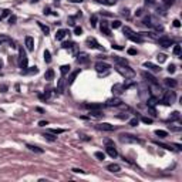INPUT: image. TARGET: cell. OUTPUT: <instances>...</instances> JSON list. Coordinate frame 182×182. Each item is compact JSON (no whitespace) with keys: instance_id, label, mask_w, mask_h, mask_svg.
Wrapping results in <instances>:
<instances>
[{"instance_id":"obj_1","label":"cell","mask_w":182,"mask_h":182,"mask_svg":"<svg viewBox=\"0 0 182 182\" xmlns=\"http://www.w3.org/2000/svg\"><path fill=\"white\" fill-rule=\"evenodd\" d=\"M19 57H20V61H19V63H20V68H22L23 71H26L27 65H29V58H27L26 53H24L23 47L19 48Z\"/></svg>"},{"instance_id":"obj_2","label":"cell","mask_w":182,"mask_h":182,"mask_svg":"<svg viewBox=\"0 0 182 182\" xmlns=\"http://www.w3.org/2000/svg\"><path fill=\"white\" fill-rule=\"evenodd\" d=\"M120 139H121V142H138V144L141 142V139L136 138L134 135H131V134H121Z\"/></svg>"},{"instance_id":"obj_3","label":"cell","mask_w":182,"mask_h":182,"mask_svg":"<svg viewBox=\"0 0 182 182\" xmlns=\"http://www.w3.org/2000/svg\"><path fill=\"white\" fill-rule=\"evenodd\" d=\"M172 38L171 37H168V36H162V37H159L158 38V44L161 46V47H171V46H172Z\"/></svg>"},{"instance_id":"obj_4","label":"cell","mask_w":182,"mask_h":182,"mask_svg":"<svg viewBox=\"0 0 182 182\" xmlns=\"http://www.w3.org/2000/svg\"><path fill=\"white\" fill-rule=\"evenodd\" d=\"M110 68H111L110 64H107V63H104V61H98V63L95 64V70H97L98 73H107Z\"/></svg>"},{"instance_id":"obj_5","label":"cell","mask_w":182,"mask_h":182,"mask_svg":"<svg viewBox=\"0 0 182 182\" xmlns=\"http://www.w3.org/2000/svg\"><path fill=\"white\" fill-rule=\"evenodd\" d=\"M87 44H88V47L98 48V50H103V51H104V47H101V46L98 44V41H97L94 37H88V38H87Z\"/></svg>"},{"instance_id":"obj_6","label":"cell","mask_w":182,"mask_h":182,"mask_svg":"<svg viewBox=\"0 0 182 182\" xmlns=\"http://www.w3.org/2000/svg\"><path fill=\"white\" fill-rule=\"evenodd\" d=\"M90 61V57L87 53H78L77 54V63L78 64H87Z\"/></svg>"},{"instance_id":"obj_7","label":"cell","mask_w":182,"mask_h":182,"mask_svg":"<svg viewBox=\"0 0 182 182\" xmlns=\"http://www.w3.org/2000/svg\"><path fill=\"white\" fill-rule=\"evenodd\" d=\"M97 128L101 129V131H108V132H111V131H114V125H111V124H108V122H101V124L97 125Z\"/></svg>"},{"instance_id":"obj_8","label":"cell","mask_w":182,"mask_h":182,"mask_svg":"<svg viewBox=\"0 0 182 182\" xmlns=\"http://www.w3.org/2000/svg\"><path fill=\"white\" fill-rule=\"evenodd\" d=\"M24 44H26V48L29 51H33L34 50V40H33V37L27 36L26 38H24Z\"/></svg>"},{"instance_id":"obj_9","label":"cell","mask_w":182,"mask_h":182,"mask_svg":"<svg viewBox=\"0 0 182 182\" xmlns=\"http://www.w3.org/2000/svg\"><path fill=\"white\" fill-rule=\"evenodd\" d=\"M122 104V101L120 98H117V97H114V98H111V100H108L107 103H105V105L107 107H120Z\"/></svg>"},{"instance_id":"obj_10","label":"cell","mask_w":182,"mask_h":182,"mask_svg":"<svg viewBox=\"0 0 182 182\" xmlns=\"http://www.w3.org/2000/svg\"><path fill=\"white\" fill-rule=\"evenodd\" d=\"M113 60H114V63H117L120 67H125V65H128V61L125 60L124 57H120V55H114Z\"/></svg>"},{"instance_id":"obj_11","label":"cell","mask_w":182,"mask_h":182,"mask_svg":"<svg viewBox=\"0 0 182 182\" xmlns=\"http://www.w3.org/2000/svg\"><path fill=\"white\" fill-rule=\"evenodd\" d=\"M174 100H175V94H174V93H168V94H165V97H164L162 103L166 104V105H169V104L174 103Z\"/></svg>"},{"instance_id":"obj_12","label":"cell","mask_w":182,"mask_h":182,"mask_svg":"<svg viewBox=\"0 0 182 182\" xmlns=\"http://www.w3.org/2000/svg\"><path fill=\"white\" fill-rule=\"evenodd\" d=\"M105 151H107V154L111 156V158H117L118 156V152H117V149L114 148V145H107Z\"/></svg>"},{"instance_id":"obj_13","label":"cell","mask_w":182,"mask_h":182,"mask_svg":"<svg viewBox=\"0 0 182 182\" xmlns=\"http://www.w3.org/2000/svg\"><path fill=\"white\" fill-rule=\"evenodd\" d=\"M142 77H144V78L146 80V81L152 83L154 85H156V84H158V81H156V78H155V77H154L152 74H149V73H146V71H144V73H142Z\"/></svg>"},{"instance_id":"obj_14","label":"cell","mask_w":182,"mask_h":182,"mask_svg":"<svg viewBox=\"0 0 182 182\" xmlns=\"http://www.w3.org/2000/svg\"><path fill=\"white\" fill-rule=\"evenodd\" d=\"M124 91H125V85H122V84H115L113 87V93L115 95H120L121 93H124Z\"/></svg>"},{"instance_id":"obj_15","label":"cell","mask_w":182,"mask_h":182,"mask_svg":"<svg viewBox=\"0 0 182 182\" xmlns=\"http://www.w3.org/2000/svg\"><path fill=\"white\" fill-rule=\"evenodd\" d=\"M100 30H101V33H104L105 36H111V29L108 27V23H107V22H103V23H101Z\"/></svg>"},{"instance_id":"obj_16","label":"cell","mask_w":182,"mask_h":182,"mask_svg":"<svg viewBox=\"0 0 182 182\" xmlns=\"http://www.w3.org/2000/svg\"><path fill=\"white\" fill-rule=\"evenodd\" d=\"M64 87H65V80L64 78H60L57 83V88H55V91H58L60 94L64 93Z\"/></svg>"},{"instance_id":"obj_17","label":"cell","mask_w":182,"mask_h":182,"mask_svg":"<svg viewBox=\"0 0 182 182\" xmlns=\"http://www.w3.org/2000/svg\"><path fill=\"white\" fill-rule=\"evenodd\" d=\"M68 34V30H65V29H61V30H58L57 33H55V38L57 40H63L65 36Z\"/></svg>"},{"instance_id":"obj_18","label":"cell","mask_w":182,"mask_h":182,"mask_svg":"<svg viewBox=\"0 0 182 182\" xmlns=\"http://www.w3.org/2000/svg\"><path fill=\"white\" fill-rule=\"evenodd\" d=\"M144 67L152 70V71H155V73H156V71H161L159 65H155V64H152V63H149V61H145V63H144Z\"/></svg>"},{"instance_id":"obj_19","label":"cell","mask_w":182,"mask_h":182,"mask_svg":"<svg viewBox=\"0 0 182 182\" xmlns=\"http://www.w3.org/2000/svg\"><path fill=\"white\" fill-rule=\"evenodd\" d=\"M107 169L110 171V172H120L121 166L118 165V164H110V165H107Z\"/></svg>"},{"instance_id":"obj_20","label":"cell","mask_w":182,"mask_h":182,"mask_svg":"<svg viewBox=\"0 0 182 182\" xmlns=\"http://www.w3.org/2000/svg\"><path fill=\"white\" fill-rule=\"evenodd\" d=\"M78 74H80V68H78V70H75V71H73L71 74H70V77H68V81H67V83H68V85H71V84L74 83L75 77L78 75Z\"/></svg>"},{"instance_id":"obj_21","label":"cell","mask_w":182,"mask_h":182,"mask_svg":"<svg viewBox=\"0 0 182 182\" xmlns=\"http://www.w3.org/2000/svg\"><path fill=\"white\" fill-rule=\"evenodd\" d=\"M26 146H27V148L30 149V151H33V152H37V154H43V152H44V149L38 148L37 145H31V144H27Z\"/></svg>"},{"instance_id":"obj_22","label":"cell","mask_w":182,"mask_h":182,"mask_svg":"<svg viewBox=\"0 0 182 182\" xmlns=\"http://www.w3.org/2000/svg\"><path fill=\"white\" fill-rule=\"evenodd\" d=\"M47 141H50V142H54V141H57V135H54V134H51V132H46V134L43 135Z\"/></svg>"},{"instance_id":"obj_23","label":"cell","mask_w":182,"mask_h":182,"mask_svg":"<svg viewBox=\"0 0 182 182\" xmlns=\"http://www.w3.org/2000/svg\"><path fill=\"white\" fill-rule=\"evenodd\" d=\"M44 78L47 80V81H51V80L54 78V71L51 68H48L47 71H46V74H44Z\"/></svg>"},{"instance_id":"obj_24","label":"cell","mask_w":182,"mask_h":182,"mask_svg":"<svg viewBox=\"0 0 182 182\" xmlns=\"http://www.w3.org/2000/svg\"><path fill=\"white\" fill-rule=\"evenodd\" d=\"M84 107L88 108V110H101V108H103V104H85Z\"/></svg>"},{"instance_id":"obj_25","label":"cell","mask_w":182,"mask_h":182,"mask_svg":"<svg viewBox=\"0 0 182 182\" xmlns=\"http://www.w3.org/2000/svg\"><path fill=\"white\" fill-rule=\"evenodd\" d=\"M165 84H166L168 87H171V88H175V87L178 85V83L175 81L174 78H165Z\"/></svg>"},{"instance_id":"obj_26","label":"cell","mask_w":182,"mask_h":182,"mask_svg":"<svg viewBox=\"0 0 182 182\" xmlns=\"http://www.w3.org/2000/svg\"><path fill=\"white\" fill-rule=\"evenodd\" d=\"M128 38H129V40H132L134 43H142V37L139 36V34H135V33H134L132 36H129Z\"/></svg>"},{"instance_id":"obj_27","label":"cell","mask_w":182,"mask_h":182,"mask_svg":"<svg viewBox=\"0 0 182 182\" xmlns=\"http://www.w3.org/2000/svg\"><path fill=\"white\" fill-rule=\"evenodd\" d=\"M37 24H38V27H40V29H41V31H43V33L46 34V36H47V34L50 33V29H48V27L46 26V24H43L41 22H37Z\"/></svg>"},{"instance_id":"obj_28","label":"cell","mask_w":182,"mask_h":182,"mask_svg":"<svg viewBox=\"0 0 182 182\" xmlns=\"http://www.w3.org/2000/svg\"><path fill=\"white\" fill-rule=\"evenodd\" d=\"M179 118H181V114L178 113V111H174V113L171 114V117H169V121L174 122V121H178Z\"/></svg>"},{"instance_id":"obj_29","label":"cell","mask_w":182,"mask_h":182,"mask_svg":"<svg viewBox=\"0 0 182 182\" xmlns=\"http://www.w3.org/2000/svg\"><path fill=\"white\" fill-rule=\"evenodd\" d=\"M90 115H93V117H95V118H100V117H103V111L101 110H91V113H90Z\"/></svg>"},{"instance_id":"obj_30","label":"cell","mask_w":182,"mask_h":182,"mask_svg":"<svg viewBox=\"0 0 182 182\" xmlns=\"http://www.w3.org/2000/svg\"><path fill=\"white\" fill-rule=\"evenodd\" d=\"M122 31H124V34L127 37H129V36H132V34H134V30H132L131 27H128V26H125L124 29H122Z\"/></svg>"},{"instance_id":"obj_31","label":"cell","mask_w":182,"mask_h":182,"mask_svg":"<svg viewBox=\"0 0 182 182\" xmlns=\"http://www.w3.org/2000/svg\"><path fill=\"white\" fill-rule=\"evenodd\" d=\"M155 135L159 136V138H165V136H168V132L164 131V129H156V131H155Z\"/></svg>"},{"instance_id":"obj_32","label":"cell","mask_w":182,"mask_h":182,"mask_svg":"<svg viewBox=\"0 0 182 182\" xmlns=\"http://www.w3.org/2000/svg\"><path fill=\"white\" fill-rule=\"evenodd\" d=\"M70 68H71V67H70V65H67V64L61 65V67H60V71H61V74H63V75L68 74V73H70Z\"/></svg>"},{"instance_id":"obj_33","label":"cell","mask_w":182,"mask_h":182,"mask_svg":"<svg viewBox=\"0 0 182 182\" xmlns=\"http://www.w3.org/2000/svg\"><path fill=\"white\" fill-rule=\"evenodd\" d=\"M158 98H156V97H151V98L148 100V107H154V105H156V104H158Z\"/></svg>"},{"instance_id":"obj_34","label":"cell","mask_w":182,"mask_h":182,"mask_svg":"<svg viewBox=\"0 0 182 182\" xmlns=\"http://www.w3.org/2000/svg\"><path fill=\"white\" fill-rule=\"evenodd\" d=\"M65 129H63V128H50V132L51 134H54V135H58V134H63Z\"/></svg>"},{"instance_id":"obj_35","label":"cell","mask_w":182,"mask_h":182,"mask_svg":"<svg viewBox=\"0 0 182 182\" xmlns=\"http://www.w3.org/2000/svg\"><path fill=\"white\" fill-rule=\"evenodd\" d=\"M90 23H91V26H93V27H95L97 23H98V17H97L95 14H93L90 17Z\"/></svg>"},{"instance_id":"obj_36","label":"cell","mask_w":182,"mask_h":182,"mask_svg":"<svg viewBox=\"0 0 182 182\" xmlns=\"http://www.w3.org/2000/svg\"><path fill=\"white\" fill-rule=\"evenodd\" d=\"M44 61L46 63H50L51 61V54H50V51H48V50L44 51Z\"/></svg>"},{"instance_id":"obj_37","label":"cell","mask_w":182,"mask_h":182,"mask_svg":"<svg viewBox=\"0 0 182 182\" xmlns=\"http://www.w3.org/2000/svg\"><path fill=\"white\" fill-rule=\"evenodd\" d=\"M94 156H95V158H98V159H101V161H103L104 158H105V154H104V152H101V151H97L95 154H94Z\"/></svg>"},{"instance_id":"obj_38","label":"cell","mask_w":182,"mask_h":182,"mask_svg":"<svg viewBox=\"0 0 182 182\" xmlns=\"http://www.w3.org/2000/svg\"><path fill=\"white\" fill-rule=\"evenodd\" d=\"M75 47V43H73V41H68V43H63V48H73Z\"/></svg>"},{"instance_id":"obj_39","label":"cell","mask_w":182,"mask_h":182,"mask_svg":"<svg viewBox=\"0 0 182 182\" xmlns=\"http://www.w3.org/2000/svg\"><path fill=\"white\" fill-rule=\"evenodd\" d=\"M174 54L175 55H179L181 54V46L179 44H175L174 46Z\"/></svg>"},{"instance_id":"obj_40","label":"cell","mask_w":182,"mask_h":182,"mask_svg":"<svg viewBox=\"0 0 182 182\" xmlns=\"http://www.w3.org/2000/svg\"><path fill=\"white\" fill-rule=\"evenodd\" d=\"M10 14H12V12H10V10H3V13L0 14V20H3L4 17H7V16H10Z\"/></svg>"},{"instance_id":"obj_41","label":"cell","mask_w":182,"mask_h":182,"mask_svg":"<svg viewBox=\"0 0 182 182\" xmlns=\"http://www.w3.org/2000/svg\"><path fill=\"white\" fill-rule=\"evenodd\" d=\"M111 27H113V29H118V27H121V22H120V20H114V22L111 23Z\"/></svg>"},{"instance_id":"obj_42","label":"cell","mask_w":182,"mask_h":182,"mask_svg":"<svg viewBox=\"0 0 182 182\" xmlns=\"http://www.w3.org/2000/svg\"><path fill=\"white\" fill-rule=\"evenodd\" d=\"M141 121L144 122V124H152V118H149V117H142Z\"/></svg>"},{"instance_id":"obj_43","label":"cell","mask_w":182,"mask_h":182,"mask_svg":"<svg viewBox=\"0 0 182 182\" xmlns=\"http://www.w3.org/2000/svg\"><path fill=\"white\" fill-rule=\"evenodd\" d=\"M156 60H158L159 63H164L166 60V55L165 54H158V57H156Z\"/></svg>"},{"instance_id":"obj_44","label":"cell","mask_w":182,"mask_h":182,"mask_svg":"<svg viewBox=\"0 0 182 182\" xmlns=\"http://www.w3.org/2000/svg\"><path fill=\"white\" fill-rule=\"evenodd\" d=\"M83 33V29H81V27H78V26H77V27H74V34H77V36H80V34H81Z\"/></svg>"},{"instance_id":"obj_45","label":"cell","mask_w":182,"mask_h":182,"mask_svg":"<svg viewBox=\"0 0 182 182\" xmlns=\"http://www.w3.org/2000/svg\"><path fill=\"white\" fill-rule=\"evenodd\" d=\"M129 125H132V127L138 125V118H132V120H129Z\"/></svg>"},{"instance_id":"obj_46","label":"cell","mask_w":182,"mask_h":182,"mask_svg":"<svg viewBox=\"0 0 182 182\" xmlns=\"http://www.w3.org/2000/svg\"><path fill=\"white\" fill-rule=\"evenodd\" d=\"M148 111L151 113L152 117H156V111H155V108H154V107H148Z\"/></svg>"},{"instance_id":"obj_47","label":"cell","mask_w":182,"mask_h":182,"mask_svg":"<svg viewBox=\"0 0 182 182\" xmlns=\"http://www.w3.org/2000/svg\"><path fill=\"white\" fill-rule=\"evenodd\" d=\"M16 20H17V17H16L14 14H13V16H10V19H9V23H10V24H14V23H16Z\"/></svg>"},{"instance_id":"obj_48","label":"cell","mask_w":182,"mask_h":182,"mask_svg":"<svg viewBox=\"0 0 182 182\" xmlns=\"http://www.w3.org/2000/svg\"><path fill=\"white\" fill-rule=\"evenodd\" d=\"M73 172H75V174H85V171H83V169H78V168H73Z\"/></svg>"},{"instance_id":"obj_49","label":"cell","mask_w":182,"mask_h":182,"mask_svg":"<svg viewBox=\"0 0 182 182\" xmlns=\"http://www.w3.org/2000/svg\"><path fill=\"white\" fill-rule=\"evenodd\" d=\"M168 71L172 74V73H175V65L174 64H171V65H168Z\"/></svg>"},{"instance_id":"obj_50","label":"cell","mask_w":182,"mask_h":182,"mask_svg":"<svg viewBox=\"0 0 182 182\" xmlns=\"http://www.w3.org/2000/svg\"><path fill=\"white\" fill-rule=\"evenodd\" d=\"M128 54L135 55V54H136V50H135V48H128Z\"/></svg>"},{"instance_id":"obj_51","label":"cell","mask_w":182,"mask_h":182,"mask_svg":"<svg viewBox=\"0 0 182 182\" xmlns=\"http://www.w3.org/2000/svg\"><path fill=\"white\" fill-rule=\"evenodd\" d=\"M80 138H81V139H84V141H90V136H87V135H84V134H81V135H80Z\"/></svg>"},{"instance_id":"obj_52","label":"cell","mask_w":182,"mask_h":182,"mask_svg":"<svg viewBox=\"0 0 182 182\" xmlns=\"http://www.w3.org/2000/svg\"><path fill=\"white\" fill-rule=\"evenodd\" d=\"M38 71V68L37 67H31L30 70H29V71H27V73H34V74H36V73Z\"/></svg>"},{"instance_id":"obj_53","label":"cell","mask_w":182,"mask_h":182,"mask_svg":"<svg viewBox=\"0 0 182 182\" xmlns=\"http://www.w3.org/2000/svg\"><path fill=\"white\" fill-rule=\"evenodd\" d=\"M46 125H48L47 121H40L38 122V127H46Z\"/></svg>"},{"instance_id":"obj_54","label":"cell","mask_w":182,"mask_h":182,"mask_svg":"<svg viewBox=\"0 0 182 182\" xmlns=\"http://www.w3.org/2000/svg\"><path fill=\"white\" fill-rule=\"evenodd\" d=\"M174 26H175V27H181V22H179L178 19L174 20Z\"/></svg>"},{"instance_id":"obj_55","label":"cell","mask_w":182,"mask_h":182,"mask_svg":"<svg viewBox=\"0 0 182 182\" xmlns=\"http://www.w3.org/2000/svg\"><path fill=\"white\" fill-rule=\"evenodd\" d=\"M164 3H165L166 6H171V4L174 3V0H164Z\"/></svg>"},{"instance_id":"obj_56","label":"cell","mask_w":182,"mask_h":182,"mask_svg":"<svg viewBox=\"0 0 182 182\" xmlns=\"http://www.w3.org/2000/svg\"><path fill=\"white\" fill-rule=\"evenodd\" d=\"M113 48H117V50H122V47H121V46H118V44H113Z\"/></svg>"},{"instance_id":"obj_57","label":"cell","mask_w":182,"mask_h":182,"mask_svg":"<svg viewBox=\"0 0 182 182\" xmlns=\"http://www.w3.org/2000/svg\"><path fill=\"white\" fill-rule=\"evenodd\" d=\"M145 3H146V4H148V3H149V4H154V3H155V2H154V0H146Z\"/></svg>"},{"instance_id":"obj_58","label":"cell","mask_w":182,"mask_h":182,"mask_svg":"<svg viewBox=\"0 0 182 182\" xmlns=\"http://www.w3.org/2000/svg\"><path fill=\"white\" fill-rule=\"evenodd\" d=\"M70 2H73V3H81L83 0H70Z\"/></svg>"},{"instance_id":"obj_59","label":"cell","mask_w":182,"mask_h":182,"mask_svg":"<svg viewBox=\"0 0 182 182\" xmlns=\"http://www.w3.org/2000/svg\"><path fill=\"white\" fill-rule=\"evenodd\" d=\"M31 2H38V0H31Z\"/></svg>"}]
</instances>
